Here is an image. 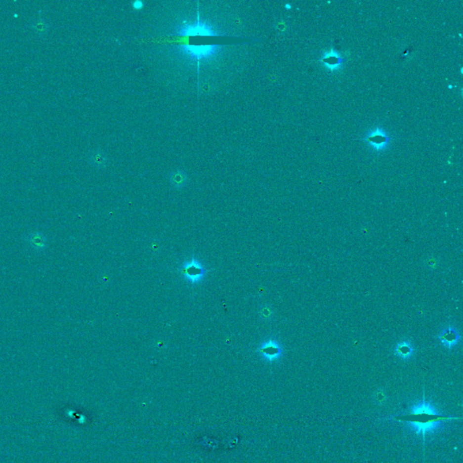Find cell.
<instances>
[{
	"label": "cell",
	"mask_w": 463,
	"mask_h": 463,
	"mask_svg": "<svg viewBox=\"0 0 463 463\" xmlns=\"http://www.w3.org/2000/svg\"><path fill=\"white\" fill-rule=\"evenodd\" d=\"M397 419L409 422L417 434L424 437L427 433L435 431L442 421L447 420L449 417L439 415L433 405L423 400L413 406L409 415L397 417Z\"/></svg>",
	"instance_id": "6da1fadb"
},
{
	"label": "cell",
	"mask_w": 463,
	"mask_h": 463,
	"mask_svg": "<svg viewBox=\"0 0 463 463\" xmlns=\"http://www.w3.org/2000/svg\"><path fill=\"white\" fill-rule=\"evenodd\" d=\"M176 35L181 37H216L219 33L208 22L197 20L189 24L185 23L176 27Z\"/></svg>",
	"instance_id": "7a4b0ae2"
},
{
	"label": "cell",
	"mask_w": 463,
	"mask_h": 463,
	"mask_svg": "<svg viewBox=\"0 0 463 463\" xmlns=\"http://www.w3.org/2000/svg\"><path fill=\"white\" fill-rule=\"evenodd\" d=\"M217 44H180L177 46V52L182 55L195 60H202L213 57L220 51Z\"/></svg>",
	"instance_id": "3957f363"
},
{
	"label": "cell",
	"mask_w": 463,
	"mask_h": 463,
	"mask_svg": "<svg viewBox=\"0 0 463 463\" xmlns=\"http://www.w3.org/2000/svg\"><path fill=\"white\" fill-rule=\"evenodd\" d=\"M180 273L186 282L191 284H198L204 280L207 274V270L201 261H198L195 257H192L191 259L182 264Z\"/></svg>",
	"instance_id": "277c9868"
},
{
	"label": "cell",
	"mask_w": 463,
	"mask_h": 463,
	"mask_svg": "<svg viewBox=\"0 0 463 463\" xmlns=\"http://www.w3.org/2000/svg\"><path fill=\"white\" fill-rule=\"evenodd\" d=\"M257 351L265 361L269 363L277 361L282 356V346L274 338H269L261 343Z\"/></svg>",
	"instance_id": "5b68a950"
},
{
	"label": "cell",
	"mask_w": 463,
	"mask_h": 463,
	"mask_svg": "<svg viewBox=\"0 0 463 463\" xmlns=\"http://www.w3.org/2000/svg\"><path fill=\"white\" fill-rule=\"evenodd\" d=\"M438 339L441 342L442 346H446L447 348H453L457 346L461 339V336L459 334L458 330L452 326H448L442 330L440 335L438 336Z\"/></svg>",
	"instance_id": "8992f818"
},
{
	"label": "cell",
	"mask_w": 463,
	"mask_h": 463,
	"mask_svg": "<svg viewBox=\"0 0 463 463\" xmlns=\"http://www.w3.org/2000/svg\"><path fill=\"white\" fill-rule=\"evenodd\" d=\"M366 140L376 150H382L387 146L390 139L383 129L377 128L369 133Z\"/></svg>",
	"instance_id": "52a82bcc"
},
{
	"label": "cell",
	"mask_w": 463,
	"mask_h": 463,
	"mask_svg": "<svg viewBox=\"0 0 463 463\" xmlns=\"http://www.w3.org/2000/svg\"><path fill=\"white\" fill-rule=\"evenodd\" d=\"M414 346L409 340H403L399 342L394 348V355L402 359H409L414 355Z\"/></svg>",
	"instance_id": "ba28073f"
},
{
	"label": "cell",
	"mask_w": 463,
	"mask_h": 463,
	"mask_svg": "<svg viewBox=\"0 0 463 463\" xmlns=\"http://www.w3.org/2000/svg\"><path fill=\"white\" fill-rule=\"evenodd\" d=\"M322 62L329 69L336 70L339 67L343 60L339 57L338 53L331 51L330 53H326V55L322 58Z\"/></svg>",
	"instance_id": "9c48e42d"
},
{
	"label": "cell",
	"mask_w": 463,
	"mask_h": 463,
	"mask_svg": "<svg viewBox=\"0 0 463 463\" xmlns=\"http://www.w3.org/2000/svg\"><path fill=\"white\" fill-rule=\"evenodd\" d=\"M91 162L96 167H101L105 163V158L100 152H95L91 154Z\"/></svg>",
	"instance_id": "30bf717a"
},
{
	"label": "cell",
	"mask_w": 463,
	"mask_h": 463,
	"mask_svg": "<svg viewBox=\"0 0 463 463\" xmlns=\"http://www.w3.org/2000/svg\"><path fill=\"white\" fill-rule=\"evenodd\" d=\"M171 180H172V183L175 185V186H176V187H180V186H183L185 185L186 176H184L182 173L177 172V173L174 174V175L172 176Z\"/></svg>",
	"instance_id": "8fae6325"
},
{
	"label": "cell",
	"mask_w": 463,
	"mask_h": 463,
	"mask_svg": "<svg viewBox=\"0 0 463 463\" xmlns=\"http://www.w3.org/2000/svg\"><path fill=\"white\" fill-rule=\"evenodd\" d=\"M33 28H34L38 34L43 35V34H44V33L47 31L48 27L45 22L43 21V20H38V21L34 23Z\"/></svg>",
	"instance_id": "7c38bea8"
},
{
	"label": "cell",
	"mask_w": 463,
	"mask_h": 463,
	"mask_svg": "<svg viewBox=\"0 0 463 463\" xmlns=\"http://www.w3.org/2000/svg\"><path fill=\"white\" fill-rule=\"evenodd\" d=\"M261 316H264L265 318H270V317H271V315H272L271 309H267V308L262 309V311L261 312Z\"/></svg>",
	"instance_id": "4fadbf2b"
},
{
	"label": "cell",
	"mask_w": 463,
	"mask_h": 463,
	"mask_svg": "<svg viewBox=\"0 0 463 463\" xmlns=\"http://www.w3.org/2000/svg\"><path fill=\"white\" fill-rule=\"evenodd\" d=\"M132 5H133L134 8L136 9H140L143 7V3L141 1H135Z\"/></svg>",
	"instance_id": "5bb4252c"
}]
</instances>
